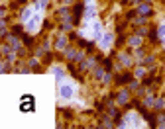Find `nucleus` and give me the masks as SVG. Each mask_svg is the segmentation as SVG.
I'll use <instances>...</instances> for the list:
<instances>
[{
    "label": "nucleus",
    "mask_w": 165,
    "mask_h": 129,
    "mask_svg": "<svg viewBox=\"0 0 165 129\" xmlns=\"http://www.w3.org/2000/svg\"><path fill=\"white\" fill-rule=\"evenodd\" d=\"M20 110L22 111H33L36 110V100H33V96H24L22 102H20Z\"/></svg>",
    "instance_id": "f257e3e1"
}]
</instances>
